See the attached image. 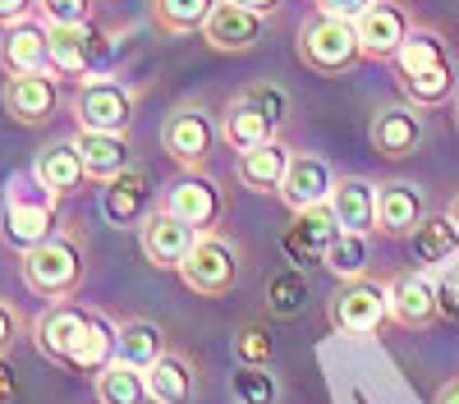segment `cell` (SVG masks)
I'll list each match as a JSON object with an SVG mask.
<instances>
[{"instance_id": "cell-1", "label": "cell", "mask_w": 459, "mask_h": 404, "mask_svg": "<svg viewBox=\"0 0 459 404\" xmlns=\"http://www.w3.org/2000/svg\"><path fill=\"white\" fill-rule=\"evenodd\" d=\"M56 235H60V198L51 189H42V184L32 179V170L10 179L5 211H0V239L19 253H28V248L47 244Z\"/></svg>"}, {"instance_id": "cell-2", "label": "cell", "mask_w": 459, "mask_h": 404, "mask_svg": "<svg viewBox=\"0 0 459 404\" xmlns=\"http://www.w3.org/2000/svg\"><path fill=\"white\" fill-rule=\"evenodd\" d=\"M19 276L28 285V294L47 304H65L83 289V276H88V262H83V248L74 235H56L47 244H37L28 253H19Z\"/></svg>"}, {"instance_id": "cell-3", "label": "cell", "mask_w": 459, "mask_h": 404, "mask_svg": "<svg viewBox=\"0 0 459 404\" xmlns=\"http://www.w3.org/2000/svg\"><path fill=\"white\" fill-rule=\"evenodd\" d=\"M294 56L303 69L322 73V79H340L350 73L359 60H363V47H359V28L350 19H331V14H308L299 23V37H294Z\"/></svg>"}, {"instance_id": "cell-4", "label": "cell", "mask_w": 459, "mask_h": 404, "mask_svg": "<svg viewBox=\"0 0 459 404\" xmlns=\"http://www.w3.org/2000/svg\"><path fill=\"white\" fill-rule=\"evenodd\" d=\"M239 271H244L239 244L225 239V235H203L179 262L184 289H194L198 299H225V294L239 285Z\"/></svg>"}, {"instance_id": "cell-5", "label": "cell", "mask_w": 459, "mask_h": 404, "mask_svg": "<svg viewBox=\"0 0 459 404\" xmlns=\"http://www.w3.org/2000/svg\"><path fill=\"white\" fill-rule=\"evenodd\" d=\"M326 322L331 331H340V336L350 340H363V336H377L381 326L391 322V294L381 280H340V289L331 294L326 304Z\"/></svg>"}, {"instance_id": "cell-6", "label": "cell", "mask_w": 459, "mask_h": 404, "mask_svg": "<svg viewBox=\"0 0 459 404\" xmlns=\"http://www.w3.org/2000/svg\"><path fill=\"white\" fill-rule=\"evenodd\" d=\"M69 110H74V129L129 133V125H134V92L120 79H110V73H92V79L79 83Z\"/></svg>"}, {"instance_id": "cell-7", "label": "cell", "mask_w": 459, "mask_h": 404, "mask_svg": "<svg viewBox=\"0 0 459 404\" xmlns=\"http://www.w3.org/2000/svg\"><path fill=\"white\" fill-rule=\"evenodd\" d=\"M216 138H221V129L212 125V116L203 106H179V110H170L166 125H161V147H166V157L184 175H198V170L212 166Z\"/></svg>"}, {"instance_id": "cell-8", "label": "cell", "mask_w": 459, "mask_h": 404, "mask_svg": "<svg viewBox=\"0 0 459 404\" xmlns=\"http://www.w3.org/2000/svg\"><path fill=\"white\" fill-rule=\"evenodd\" d=\"M161 207L170 216H179L184 226H194L198 235H216V226L225 220V193H221V184L207 170L175 179L166 189V198H161Z\"/></svg>"}, {"instance_id": "cell-9", "label": "cell", "mask_w": 459, "mask_h": 404, "mask_svg": "<svg viewBox=\"0 0 459 404\" xmlns=\"http://www.w3.org/2000/svg\"><path fill=\"white\" fill-rule=\"evenodd\" d=\"M359 28V47H363V60H377V64H391L400 56V47L409 42L413 32V19L400 0H372V5L354 19Z\"/></svg>"}, {"instance_id": "cell-10", "label": "cell", "mask_w": 459, "mask_h": 404, "mask_svg": "<svg viewBox=\"0 0 459 404\" xmlns=\"http://www.w3.org/2000/svg\"><path fill=\"white\" fill-rule=\"evenodd\" d=\"M386 294H391V322L404 326V331H428L441 317V285L423 267L395 271Z\"/></svg>"}, {"instance_id": "cell-11", "label": "cell", "mask_w": 459, "mask_h": 404, "mask_svg": "<svg viewBox=\"0 0 459 404\" xmlns=\"http://www.w3.org/2000/svg\"><path fill=\"white\" fill-rule=\"evenodd\" d=\"M428 138V120H423V110L400 101V106H381L372 125H368V142H372V152L381 161H404L413 157L418 147H423Z\"/></svg>"}, {"instance_id": "cell-12", "label": "cell", "mask_w": 459, "mask_h": 404, "mask_svg": "<svg viewBox=\"0 0 459 404\" xmlns=\"http://www.w3.org/2000/svg\"><path fill=\"white\" fill-rule=\"evenodd\" d=\"M0 106H5V116L14 125H51L56 110H60V88H56V73L42 69V73H14V79H5V88H0Z\"/></svg>"}, {"instance_id": "cell-13", "label": "cell", "mask_w": 459, "mask_h": 404, "mask_svg": "<svg viewBox=\"0 0 459 404\" xmlns=\"http://www.w3.org/2000/svg\"><path fill=\"white\" fill-rule=\"evenodd\" d=\"M203 235L194 230V226H184L179 216H170L161 202H157V211H152L143 226H138V248H143V257L152 267H161V271H179V262L188 257V248H194Z\"/></svg>"}, {"instance_id": "cell-14", "label": "cell", "mask_w": 459, "mask_h": 404, "mask_svg": "<svg viewBox=\"0 0 459 404\" xmlns=\"http://www.w3.org/2000/svg\"><path fill=\"white\" fill-rule=\"evenodd\" d=\"M262 32H266V14L239 5V0H221L212 19L203 23V42L221 56H244L262 42Z\"/></svg>"}, {"instance_id": "cell-15", "label": "cell", "mask_w": 459, "mask_h": 404, "mask_svg": "<svg viewBox=\"0 0 459 404\" xmlns=\"http://www.w3.org/2000/svg\"><path fill=\"white\" fill-rule=\"evenodd\" d=\"M101 56V37L92 23H74V28H47V64L56 79H92Z\"/></svg>"}, {"instance_id": "cell-16", "label": "cell", "mask_w": 459, "mask_h": 404, "mask_svg": "<svg viewBox=\"0 0 459 404\" xmlns=\"http://www.w3.org/2000/svg\"><path fill=\"white\" fill-rule=\"evenodd\" d=\"M157 211V202H152V179L143 166H129L125 175H115L101 184V216L110 220L115 230L125 226H143V220Z\"/></svg>"}, {"instance_id": "cell-17", "label": "cell", "mask_w": 459, "mask_h": 404, "mask_svg": "<svg viewBox=\"0 0 459 404\" xmlns=\"http://www.w3.org/2000/svg\"><path fill=\"white\" fill-rule=\"evenodd\" d=\"M428 216V202H423V189L409 179H386L377 184V235L386 239H409Z\"/></svg>"}, {"instance_id": "cell-18", "label": "cell", "mask_w": 459, "mask_h": 404, "mask_svg": "<svg viewBox=\"0 0 459 404\" xmlns=\"http://www.w3.org/2000/svg\"><path fill=\"white\" fill-rule=\"evenodd\" d=\"M335 235H340V220H335L331 202H322V207H308V211H294V226L285 230L281 244H285V257L294 267H313L326 257Z\"/></svg>"}, {"instance_id": "cell-19", "label": "cell", "mask_w": 459, "mask_h": 404, "mask_svg": "<svg viewBox=\"0 0 459 404\" xmlns=\"http://www.w3.org/2000/svg\"><path fill=\"white\" fill-rule=\"evenodd\" d=\"M331 189H335V170L322 157H313V152H294V161L285 170V184H281L276 198L290 211H308V207L331 202Z\"/></svg>"}, {"instance_id": "cell-20", "label": "cell", "mask_w": 459, "mask_h": 404, "mask_svg": "<svg viewBox=\"0 0 459 404\" xmlns=\"http://www.w3.org/2000/svg\"><path fill=\"white\" fill-rule=\"evenodd\" d=\"M83 322H88V308H79L74 299H65V304H47L42 313H37V322H32V345H37V354L65 367V358H69L74 340H79Z\"/></svg>"}, {"instance_id": "cell-21", "label": "cell", "mask_w": 459, "mask_h": 404, "mask_svg": "<svg viewBox=\"0 0 459 404\" xmlns=\"http://www.w3.org/2000/svg\"><path fill=\"white\" fill-rule=\"evenodd\" d=\"M290 161H294L290 142L285 138H272V142L253 147V152H239L235 157V179L244 184L248 193H281Z\"/></svg>"}, {"instance_id": "cell-22", "label": "cell", "mask_w": 459, "mask_h": 404, "mask_svg": "<svg viewBox=\"0 0 459 404\" xmlns=\"http://www.w3.org/2000/svg\"><path fill=\"white\" fill-rule=\"evenodd\" d=\"M331 211L340 220V230L377 235V184L363 175H340L331 189Z\"/></svg>"}, {"instance_id": "cell-23", "label": "cell", "mask_w": 459, "mask_h": 404, "mask_svg": "<svg viewBox=\"0 0 459 404\" xmlns=\"http://www.w3.org/2000/svg\"><path fill=\"white\" fill-rule=\"evenodd\" d=\"M0 69H5V79L51 69L47 64V23L42 19H23V23L0 32Z\"/></svg>"}, {"instance_id": "cell-24", "label": "cell", "mask_w": 459, "mask_h": 404, "mask_svg": "<svg viewBox=\"0 0 459 404\" xmlns=\"http://www.w3.org/2000/svg\"><path fill=\"white\" fill-rule=\"evenodd\" d=\"M74 147L83 157V170L92 184H106L115 175H125L134 166L129 157V133H92V129H74Z\"/></svg>"}, {"instance_id": "cell-25", "label": "cell", "mask_w": 459, "mask_h": 404, "mask_svg": "<svg viewBox=\"0 0 459 404\" xmlns=\"http://www.w3.org/2000/svg\"><path fill=\"white\" fill-rule=\"evenodd\" d=\"M32 179L42 184V189H51L56 198H69L74 189H79V184L88 179V170H83V157H79V147H74V138L42 147V152L32 157Z\"/></svg>"}, {"instance_id": "cell-26", "label": "cell", "mask_w": 459, "mask_h": 404, "mask_svg": "<svg viewBox=\"0 0 459 404\" xmlns=\"http://www.w3.org/2000/svg\"><path fill=\"white\" fill-rule=\"evenodd\" d=\"M110 358H120V345H115V326H110L101 313L88 308V322H83V331H79V340H74L65 367H69V373H88V377H97Z\"/></svg>"}, {"instance_id": "cell-27", "label": "cell", "mask_w": 459, "mask_h": 404, "mask_svg": "<svg viewBox=\"0 0 459 404\" xmlns=\"http://www.w3.org/2000/svg\"><path fill=\"white\" fill-rule=\"evenodd\" d=\"M404 244H409V253H413L418 267H423V271H437V267L455 262V253H459V230L450 226L446 211H428L423 226H418Z\"/></svg>"}, {"instance_id": "cell-28", "label": "cell", "mask_w": 459, "mask_h": 404, "mask_svg": "<svg viewBox=\"0 0 459 404\" xmlns=\"http://www.w3.org/2000/svg\"><path fill=\"white\" fill-rule=\"evenodd\" d=\"M221 138H225V147L230 152H253V147H262V142H272V138H281V129L262 116V110H253L248 101H230V110H225V120H221Z\"/></svg>"}, {"instance_id": "cell-29", "label": "cell", "mask_w": 459, "mask_h": 404, "mask_svg": "<svg viewBox=\"0 0 459 404\" xmlns=\"http://www.w3.org/2000/svg\"><path fill=\"white\" fill-rule=\"evenodd\" d=\"M194 367H188V358H179L175 349H166L157 363L147 367V391H152V404H188L194 400Z\"/></svg>"}, {"instance_id": "cell-30", "label": "cell", "mask_w": 459, "mask_h": 404, "mask_svg": "<svg viewBox=\"0 0 459 404\" xmlns=\"http://www.w3.org/2000/svg\"><path fill=\"white\" fill-rule=\"evenodd\" d=\"M92 382H97V400H101V404H147V400H152V391H147V367H138V363H129V358H110Z\"/></svg>"}, {"instance_id": "cell-31", "label": "cell", "mask_w": 459, "mask_h": 404, "mask_svg": "<svg viewBox=\"0 0 459 404\" xmlns=\"http://www.w3.org/2000/svg\"><path fill=\"white\" fill-rule=\"evenodd\" d=\"M391 64H395V83H400V79H413V73H428V69H437V64H450V47H446V37H441L437 28L413 23L409 42L400 47V56H395Z\"/></svg>"}, {"instance_id": "cell-32", "label": "cell", "mask_w": 459, "mask_h": 404, "mask_svg": "<svg viewBox=\"0 0 459 404\" xmlns=\"http://www.w3.org/2000/svg\"><path fill=\"white\" fill-rule=\"evenodd\" d=\"M115 345H120V358L138 363V367H152L170 345H166V331L147 317H129L115 326Z\"/></svg>"}, {"instance_id": "cell-33", "label": "cell", "mask_w": 459, "mask_h": 404, "mask_svg": "<svg viewBox=\"0 0 459 404\" xmlns=\"http://www.w3.org/2000/svg\"><path fill=\"white\" fill-rule=\"evenodd\" d=\"M216 5L221 0H152V23L166 37H188V32H203Z\"/></svg>"}, {"instance_id": "cell-34", "label": "cell", "mask_w": 459, "mask_h": 404, "mask_svg": "<svg viewBox=\"0 0 459 404\" xmlns=\"http://www.w3.org/2000/svg\"><path fill=\"white\" fill-rule=\"evenodd\" d=\"M322 267H326L335 280H359V276H368V235L340 230L335 244H331L326 257H322Z\"/></svg>"}, {"instance_id": "cell-35", "label": "cell", "mask_w": 459, "mask_h": 404, "mask_svg": "<svg viewBox=\"0 0 459 404\" xmlns=\"http://www.w3.org/2000/svg\"><path fill=\"white\" fill-rule=\"evenodd\" d=\"M303 308H308V280H303L299 267L276 271L266 280V313L272 317H299Z\"/></svg>"}, {"instance_id": "cell-36", "label": "cell", "mask_w": 459, "mask_h": 404, "mask_svg": "<svg viewBox=\"0 0 459 404\" xmlns=\"http://www.w3.org/2000/svg\"><path fill=\"white\" fill-rule=\"evenodd\" d=\"M230 391H235L239 404H276L281 400V382L257 363H239L235 377H230Z\"/></svg>"}, {"instance_id": "cell-37", "label": "cell", "mask_w": 459, "mask_h": 404, "mask_svg": "<svg viewBox=\"0 0 459 404\" xmlns=\"http://www.w3.org/2000/svg\"><path fill=\"white\" fill-rule=\"evenodd\" d=\"M97 0H37V19L47 28H74V23H92Z\"/></svg>"}, {"instance_id": "cell-38", "label": "cell", "mask_w": 459, "mask_h": 404, "mask_svg": "<svg viewBox=\"0 0 459 404\" xmlns=\"http://www.w3.org/2000/svg\"><path fill=\"white\" fill-rule=\"evenodd\" d=\"M239 101H248L253 110H262V116L272 120L276 129L290 120V97H285V88H276V83H248V88L239 92Z\"/></svg>"}, {"instance_id": "cell-39", "label": "cell", "mask_w": 459, "mask_h": 404, "mask_svg": "<svg viewBox=\"0 0 459 404\" xmlns=\"http://www.w3.org/2000/svg\"><path fill=\"white\" fill-rule=\"evenodd\" d=\"M272 354H276V345H272V331H266V326L248 322V326L235 331V358H239V363L266 367V363H272Z\"/></svg>"}, {"instance_id": "cell-40", "label": "cell", "mask_w": 459, "mask_h": 404, "mask_svg": "<svg viewBox=\"0 0 459 404\" xmlns=\"http://www.w3.org/2000/svg\"><path fill=\"white\" fill-rule=\"evenodd\" d=\"M19 326H23V317H19V308L0 294V354H10L14 349V340H19Z\"/></svg>"}, {"instance_id": "cell-41", "label": "cell", "mask_w": 459, "mask_h": 404, "mask_svg": "<svg viewBox=\"0 0 459 404\" xmlns=\"http://www.w3.org/2000/svg\"><path fill=\"white\" fill-rule=\"evenodd\" d=\"M372 5V0H317V14H331V19H359L363 10Z\"/></svg>"}, {"instance_id": "cell-42", "label": "cell", "mask_w": 459, "mask_h": 404, "mask_svg": "<svg viewBox=\"0 0 459 404\" xmlns=\"http://www.w3.org/2000/svg\"><path fill=\"white\" fill-rule=\"evenodd\" d=\"M23 19H37V0H0V28H14Z\"/></svg>"}, {"instance_id": "cell-43", "label": "cell", "mask_w": 459, "mask_h": 404, "mask_svg": "<svg viewBox=\"0 0 459 404\" xmlns=\"http://www.w3.org/2000/svg\"><path fill=\"white\" fill-rule=\"evenodd\" d=\"M19 395V382H14V367H10V358L0 354V404H10Z\"/></svg>"}, {"instance_id": "cell-44", "label": "cell", "mask_w": 459, "mask_h": 404, "mask_svg": "<svg viewBox=\"0 0 459 404\" xmlns=\"http://www.w3.org/2000/svg\"><path fill=\"white\" fill-rule=\"evenodd\" d=\"M432 404H459V377H450L441 391H437V400Z\"/></svg>"}, {"instance_id": "cell-45", "label": "cell", "mask_w": 459, "mask_h": 404, "mask_svg": "<svg viewBox=\"0 0 459 404\" xmlns=\"http://www.w3.org/2000/svg\"><path fill=\"white\" fill-rule=\"evenodd\" d=\"M239 5H248V10H257V14H276L281 0H239Z\"/></svg>"}, {"instance_id": "cell-46", "label": "cell", "mask_w": 459, "mask_h": 404, "mask_svg": "<svg viewBox=\"0 0 459 404\" xmlns=\"http://www.w3.org/2000/svg\"><path fill=\"white\" fill-rule=\"evenodd\" d=\"M446 216H450V226H455V230H459V193H455V198H450V207H446Z\"/></svg>"}, {"instance_id": "cell-47", "label": "cell", "mask_w": 459, "mask_h": 404, "mask_svg": "<svg viewBox=\"0 0 459 404\" xmlns=\"http://www.w3.org/2000/svg\"><path fill=\"white\" fill-rule=\"evenodd\" d=\"M455 129H459V97H455Z\"/></svg>"}]
</instances>
